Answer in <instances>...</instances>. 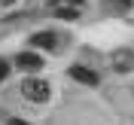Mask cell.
Wrapping results in <instances>:
<instances>
[{"mask_svg":"<svg viewBox=\"0 0 134 125\" xmlns=\"http://www.w3.org/2000/svg\"><path fill=\"white\" fill-rule=\"evenodd\" d=\"M104 6L113 9V12H128L131 9V0H104Z\"/></svg>","mask_w":134,"mask_h":125,"instance_id":"7","label":"cell"},{"mask_svg":"<svg viewBox=\"0 0 134 125\" xmlns=\"http://www.w3.org/2000/svg\"><path fill=\"white\" fill-rule=\"evenodd\" d=\"M70 76H73L76 83L98 85V73H94V70H88V67H79V64H73V67H70Z\"/></svg>","mask_w":134,"mask_h":125,"instance_id":"5","label":"cell"},{"mask_svg":"<svg viewBox=\"0 0 134 125\" xmlns=\"http://www.w3.org/2000/svg\"><path fill=\"white\" fill-rule=\"evenodd\" d=\"M12 3H15V0H0V6H12Z\"/></svg>","mask_w":134,"mask_h":125,"instance_id":"10","label":"cell"},{"mask_svg":"<svg viewBox=\"0 0 134 125\" xmlns=\"http://www.w3.org/2000/svg\"><path fill=\"white\" fill-rule=\"evenodd\" d=\"M6 73H9V64H6V61H0V79H3Z\"/></svg>","mask_w":134,"mask_h":125,"instance_id":"8","label":"cell"},{"mask_svg":"<svg viewBox=\"0 0 134 125\" xmlns=\"http://www.w3.org/2000/svg\"><path fill=\"white\" fill-rule=\"evenodd\" d=\"M21 95H25L27 101H34V104H43V101H49V83L31 76V79L21 83Z\"/></svg>","mask_w":134,"mask_h":125,"instance_id":"1","label":"cell"},{"mask_svg":"<svg viewBox=\"0 0 134 125\" xmlns=\"http://www.w3.org/2000/svg\"><path fill=\"white\" fill-rule=\"evenodd\" d=\"M15 67H21V70H40L43 58L34 55V52H21V55H15Z\"/></svg>","mask_w":134,"mask_h":125,"instance_id":"4","label":"cell"},{"mask_svg":"<svg viewBox=\"0 0 134 125\" xmlns=\"http://www.w3.org/2000/svg\"><path fill=\"white\" fill-rule=\"evenodd\" d=\"M113 70L116 73H131L134 70V49H116L113 52Z\"/></svg>","mask_w":134,"mask_h":125,"instance_id":"2","label":"cell"},{"mask_svg":"<svg viewBox=\"0 0 134 125\" xmlns=\"http://www.w3.org/2000/svg\"><path fill=\"white\" fill-rule=\"evenodd\" d=\"M9 125H27V122H21V119H9Z\"/></svg>","mask_w":134,"mask_h":125,"instance_id":"9","label":"cell"},{"mask_svg":"<svg viewBox=\"0 0 134 125\" xmlns=\"http://www.w3.org/2000/svg\"><path fill=\"white\" fill-rule=\"evenodd\" d=\"M58 37H55V34L52 31H37V34H31V46H37V49H55V46H58Z\"/></svg>","mask_w":134,"mask_h":125,"instance_id":"3","label":"cell"},{"mask_svg":"<svg viewBox=\"0 0 134 125\" xmlns=\"http://www.w3.org/2000/svg\"><path fill=\"white\" fill-rule=\"evenodd\" d=\"M55 12H58L61 18H67V21L79 18V9H76V6H70V3H64V0H58V3H55Z\"/></svg>","mask_w":134,"mask_h":125,"instance_id":"6","label":"cell"}]
</instances>
